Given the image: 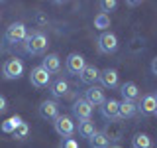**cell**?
<instances>
[{
	"instance_id": "cell-16",
	"label": "cell",
	"mask_w": 157,
	"mask_h": 148,
	"mask_svg": "<svg viewBox=\"0 0 157 148\" xmlns=\"http://www.w3.org/2000/svg\"><path fill=\"white\" fill-rule=\"evenodd\" d=\"M120 93H122V97H124V101H130V103H134L136 99L140 97V89H137V85L134 81L124 83V85L120 87Z\"/></svg>"
},
{
	"instance_id": "cell-5",
	"label": "cell",
	"mask_w": 157,
	"mask_h": 148,
	"mask_svg": "<svg viewBox=\"0 0 157 148\" xmlns=\"http://www.w3.org/2000/svg\"><path fill=\"white\" fill-rule=\"evenodd\" d=\"M2 73L6 79H20L24 73V63L20 59H8L2 67Z\"/></svg>"
},
{
	"instance_id": "cell-22",
	"label": "cell",
	"mask_w": 157,
	"mask_h": 148,
	"mask_svg": "<svg viewBox=\"0 0 157 148\" xmlns=\"http://www.w3.org/2000/svg\"><path fill=\"white\" fill-rule=\"evenodd\" d=\"M132 146L134 148H151V138L144 134V132H140V134H136L132 138Z\"/></svg>"
},
{
	"instance_id": "cell-24",
	"label": "cell",
	"mask_w": 157,
	"mask_h": 148,
	"mask_svg": "<svg viewBox=\"0 0 157 148\" xmlns=\"http://www.w3.org/2000/svg\"><path fill=\"white\" fill-rule=\"evenodd\" d=\"M28 132H29V126H28V122H20V125L16 126V128H14V132H12V134H14V138H18V140H24V138H26L28 136Z\"/></svg>"
},
{
	"instance_id": "cell-2",
	"label": "cell",
	"mask_w": 157,
	"mask_h": 148,
	"mask_svg": "<svg viewBox=\"0 0 157 148\" xmlns=\"http://www.w3.org/2000/svg\"><path fill=\"white\" fill-rule=\"evenodd\" d=\"M28 38V30L22 22H14L6 28V34H4V39L8 43H20Z\"/></svg>"
},
{
	"instance_id": "cell-25",
	"label": "cell",
	"mask_w": 157,
	"mask_h": 148,
	"mask_svg": "<svg viewBox=\"0 0 157 148\" xmlns=\"http://www.w3.org/2000/svg\"><path fill=\"white\" fill-rule=\"evenodd\" d=\"M116 6H118V2H116V0H102V2H100L102 14H106V12H110V10H114Z\"/></svg>"
},
{
	"instance_id": "cell-23",
	"label": "cell",
	"mask_w": 157,
	"mask_h": 148,
	"mask_svg": "<svg viewBox=\"0 0 157 148\" xmlns=\"http://www.w3.org/2000/svg\"><path fill=\"white\" fill-rule=\"evenodd\" d=\"M94 28L96 30H106V28H110V16L108 14H96L94 16Z\"/></svg>"
},
{
	"instance_id": "cell-20",
	"label": "cell",
	"mask_w": 157,
	"mask_h": 148,
	"mask_svg": "<svg viewBox=\"0 0 157 148\" xmlns=\"http://www.w3.org/2000/svg\"><path fill=\"white\" fill-rule=\"evenodd\" d=\"M94 132H96V126L92 121H81L78 122V134L82 138H90Z\"/></svg>"
},
{
	"instance_id": "cell-26",
	"label": "cell",
	"mask_w": 157,
	"mask_h": 148,
	"mask_svg": "<svg viewBox=\"0 0 157 148\" xmlns=\"http://www.w3.org/2000/svg\"><path fill=\"white\" fill-rule=\"evenodd\" d=\"M140 49H144V38H134L132 39V46H130V51H140Z\"/></svg>"
},
{
	"instance_id": "cell-10",
	"label": "cell",
	"mask_w": 157,
	"mask_h": 148,
	"mask_svg": "<svg viewBox=\"0 0 157 148\" xmlns=\"http://www.w3.org/2000/svg\"><path fill=\"white\" fill-rule=\"evenodd\" d=\"M39 117L49 118V121H55L59 117V105L55 101H43L41 105H39Z\"/></svg>"
},
{
	"instance_id": "cell-14",
	"label": "cell",
	"mask_w": 157,
	"mask_h": 148,
	"mask_svg": "<svg viewBox=\"0 0 157 148\" xmlns=\"http://www.w3.org/2000/svg\"><path fill=\"white\" fill-rule=\"evenodd\" d=\"M98 81L102 83V87L114 89V87H118V71L116 69H104L98 75Z\"/></svg>"
},
{
	"instance_id": "cell-7",
	"label": "cell",
	"mask_w": 157,
	"mask_h": 148,
	"mask_svg": "<svg viewBox=\"0 0 157 148\" xmlns=\"http://www.w3.org/2000/svg\"><path fill=\"white\" fill-rule=\"evenodd\" d=\"M29 81H32L33 87H47L49 83H51V75H49L41 65H37V67L32 69V73H29Z\"/></svg>"
},
{
	"instance_id": "cell-30",
	"label": "cell",
	"mask_w": 157,
	"mask_h": 148,
	"mask_svg": "<svg viewBox=\"0 0 157 148\" xmlns=\"http://www.w3.org/2000/svg\"><path fill=\"white\" fill-rule=\"evenodd\" d=\"M112 148H120V146H112Z\"/></svg>"
},
{
	"instance_id": "cell-12",
	"label": "cell",
	"mask_w": 157,
	"mask_h": 148,
	"mask_svg": "<svg viewBox=\"0 0 157 148\" xmlns=\"http://www.w3.org/2000/svg\"><path fill=\"white\" fill-rule=\"evenodd\" d=\"M136 109H140L141 115H155V113H157V97H155V95H145V97H141L140 107H136Z\"/></svg>"
},
{
	"instance_id": "cell-15",
	"label": "cell",
	"mask_w": 157,
	"mask_h": 148,
	"mask_svg": "<svg viewBox=\"0 0 157 148\" xmlns=\"http://www.w3.org/2000/svg\"><path fill=\"white\" fill-rule=\"evenodd\" d=\"M41 67L45 69V71L51 75V73H57L59 69H61V59H59L57 53H49V56L43 57V61H41Z\"/></svg>"
},
{
	"instance_id": "cell-3",
	"label": "cell",
	"mask_w": 157,
	"mask_h": 148,
	"mask_svg": "<svg viewBox=\"0 0 157 148\" xmlns=\"http://www.w3.org/2000/svg\"><path fill=\"white\" fill-rule=\"evenodd\" d=\"M53 126H55V132L63 138H71L73 132H75V122L67 115H59L55 118V122H53Z\"/></svg>"
},
{
	"instance_id": "cell-6",
	"label": "cell",
	"mask_w": 157,
	"mask_h": 148,
	"mask_svg": "<svg viewBox=\"0 0 157 148\" xmlns=\"http://www.w3.org/2000/svg\"><path fill=\"white\" fill-rule=\"evenodd\" d=\"M73 115L78 121H90V115H92V107L88 105L82 97H78L75 103H73Z\"/></svg>"
},
{
	"instance_id": "cell-19",
	"label": "cell",
	"mask_w": 157,
	"mask_h": 148,
	"mask_svg": "<svg viewBox=\"0 0 157 148\" xmlns=\"http://www.w3.org/2000/svg\"><path fill=\"white\" fill-rule=\"evenodd\" d=\"M51 93H53V97H65L69 93V83L65 79H55L51 83Z\"/></svg>"
},
{
	"instance_id": "cell-18",
	"label": "cell",
	"mask_w": 157,
	"mask_h": 148,
	"mask_svg": "<svg viewBox=\"0 0 157 148\" xmlns=\"http://www.w3.org/2000/svg\"><path fill=\"white\" fill-rule=\"evenodd\" d=\"M88 142H90V148H108V144H110L108 136L104 132H98V130L88 138Z\"/></svg>"
},
{
	"instance_id": "cell-11",
	"label": "cell",
	"mask_w": 157,
	"mask_h": 148,
	"mask_svg": "<svg viewBox=\"0 0 157 148\" xmlns=\"http://www.w3.org/2000/svg\"><path fill=\"white\" fill-rule=\"evenodd\" d=\"M118 105H120V101H116V99H106V101L100 105L102 117H104V118H110V121L118 118Z\"/></svg>"
},
{
	"instance_id": "cell-1",
	"label": "cell",
	"mask_w": 157,
	"mask_h": 148,
	"mask_svg": "<svg viewBox=\"0 0 157 148\" xmlns=\"http://www.w3.org/2000/svg\"><path fill=\"white\" fill-rule=\"evenodd\" d=\"M24 49H26L28 53H32V56H37V53H43L47 49V36L43 32H33L29 34V36L24 39Z\"/></svg>"
},
{
	"instance_id": "cell-29",
	"label": "cell",
	"mask_w": 157,
	"mask_h": 148,
	"mask_svg": "<svg viewBox=\"0 0 157 148\" xmlns=\"http://www.w3.org/2000/svg\"><path fill=\"white\" fill-rule=\"evenodd\" d=\"M151 71L157 75V59H153V61H151Z\"/></svg>"
},
{
	"instance_id": "cell-8",
	"label": "cell",
	"mask_w": 157,
	"mask_h": 148,
	"mask_svg": "<svg viewBox=\"0 0 157 148\" xmlns=\"http://www.w3.org/2000/svg\"><path fill=\"white\" fill-rule=\"evenodd\" d=\"M85 101L88 103L90 107H100L102 103L106 101V97H104V91H102V87H96V85H92V87H88L86 91H85Z\"/></svg>"
},
{
	"instance_id": "cell-13",
	"label": "cell",
	"mask_w": 157,
	"mask_h": 148,
	"mask_svg": "<svg viewBox=\"0 0 157 148\" xmlns=\"http://www.w3.org/2000/svg\"><path fill=\"white\" fill-rule=\"evenodd\" d=\"M98 75H100V71H98L96 65H85V69L78 73V77L85 85H94L98 81Z\"/></svg>"
},
{
	"instance_id": "cell-17",
	"label": "cell",
	"mask_w": 157,
	"mask_h": 148,
	"mask_svg": "<svg viewBox=\"0 0 157 148\" xmlns=\"http://www.w3.org/2000/svg\"><path fill=\"white\" fill-rule=\"evenodd\" d=\"M136 105L134 103H130V101H122L120 105H118V118H130V117H134L136 115Z\"/></svg>"
},
{
	"instance_id": "cell-21",
	"label": "cell",
	"mask_w": 157,
	"mask_h": 148,
	"mask_svg": "<svg viewBox=\"0 0 157 148\" xmlns=\"http://www.w3.org/2000/svg\"><path fill=\"white\" fill-rule=\"evenodd\" d=\"M20 122H22V118H20L18 115H14V117H10V118H6V121L0 125V130L2 132H6V134H12L14 132V128H16Z\"/></svg>"
},
{
	"instance_id": "cell-27",
	"label": "cell",
	"mask_w": 157,
	"mask_h": 148,
	"mask_svg": "<svg viewBox=\"0 0 157 148\" xmlns=\"http://www.w3.org/2000/svg\"><path fill=\"white\" fill-rule=\"evenodd\" d=\"M63 148H78V142L73 140V138H67V142L63 144Z\"/></svg>"
},
{
	"instance_id": "cell-9",
	"label": "cell",
	"mask_w": 157,
	"mask_h": 148,
	"mask_svg": "<svg viewBox=\"0 0 157 148\" xmlns=\"http://www.w3.org/2000/svg\"><path fill=\"white\" fill-rule=\"evenodd\" d=\"M85 57L81 56V53H71V56L67 57V71L71 73V75H78V73L85 69Z\"/></svg>"
},
{
	"instance_id": "cell-4",
	"label": "cell",
	"mask_w": 157,
	"mask_h": 148,
	"mask_svg": "<svg viewBox=\"0 0 157 148\" xmlns=\"http://www.w3.org/2000/svg\"><path fill=\"white\" fill-rule=\"evenodd\" d=\"M118 49V38L112 32H104L98 38V51L100 53H114Z\"/></svg>"
},
{
	"instance_id": "cell-28",
	"label": "cell",
	"mask_w": 157,
	"mask_h": 148,
	"mask_svg": "<svg viewBox=\"0 0 157 148\" xmlns=\"http://www.w3.org/2000/svg\"><path fill=\"white\" fill-rule=\"evenodd\" d=\"M4 111H6V99L0 95V113H4Z\"/></svg>"
}]
</instances>
